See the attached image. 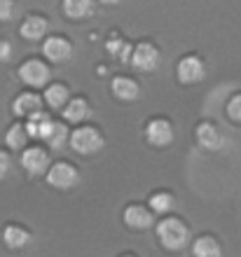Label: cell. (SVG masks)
Returning a JSON list of instances; mask_svg holds the SVG:
<instances>
[{
	"label": "cell",
	"mask_w": 241,
	"mask_h": 257,
	"mask_svg": "<svg viewBox=\"0 0 241 257\" xmlns=\"http://www.w3.org/2000/svg\"><path fill=\"white\" fill-rule=\"evenodd\" d=\"M47 183L54 190H73L75 185L80 183V171L75 169L70 162H56L52 164V169L47 171Z\"/></svg>",
	"instance_id": "8992f818"
},
{
	"label": "cell",
	"mask_w": 241,
	"mask_h": 257,
	"mask_svg": "<svg viewBox=\"0 0 241 257\" xmlns=\"http://www.w3.org/2000/svg\"><path fill=\"white\" fill-rule=\"evenodd\" d=\"M3 243L10 248V250H21L31 243V231L19 227V224H7L3 229Z\"/></svg>",
	"instance_id": "d6986e66"
},
{
	"label": "cell",
	"mask_w": 241,
	"mask_h": 257,
	"mask_svg": "<svg viewBox=\"0 0 241 257\" xmlns=\"http://www.w3.org/2000/svg\"><path fill=\"white\" fill-rule=\"evenodd\" d=\"M106 52L120 63H131V54H134V45L124 40L120 33H113L106 40Z\"/></svg>",
	"instance_id": "ac0fdd59"
},
{
	"label": "cell",
	"mask_w": 241,
	"mask_h": 257,
	"mask_svg": "<svg viewBox=\"0 0 241 257\" xmlns=\"http://www.w3.org/2000/svg\"><path fill=\"white\" fill-rule=\"evenodd\" d=\"M19 80L31 89H47L52 84V68L42 59H26L19 66Z\"/></svg>",
	"instance_id": "3957f363"
},
{
	"label": "cell",
	"mask_w": 241,
	"mask_h": 257,
	"mask_svg": "<svg viewBox=\"0 0 241 257\" xmlns=\"http://www.w3.org/2000/svg\"><path fill=\"white\" fill-rule=\"evenodd\" d=\"M122 217H124V224H127L129 229H136V231H145L154 224L152 208H145L141 203H129Z\"/></svg>",
	"instance_id": "8fae6325"
},
{
	"label": "cell",
	"mask_w": 241,
	"mask_h": 257,
	"mask_svg": "<svg viewBox=\"0 0 241 257\" xmlns=\"http://www.w3.org/2000/svg\"><path fill=\"white\" fill-rule=\"evenodd\" d=\"M42 143L52 150H61L63 145L70 143V131H68V124L66 122H56L54 119L52 126L47 128V134L42 136Z\"/></svg>",
	"instance_id": "ffe728a7"
},
{
	"label": "cell",
	"mask_w": 241,
	"mask_h": 257,
	"mask_svg": "<svg viewBox=\"0 0 241 257\" xmlns=\"http://www.w3.org/2000/svg\"><path fill=\"white\" fill-rule=\"evenodd\" d=\"M61 10L70 21H87L96 10V0H61Z\"/></svg>",
	"instance_id": "2e32d148"
},
{
	"label": "cell",
	"mask_w": 241,
	"mask_h": 257,
	"mask_svg": "<svg viewBox=\"0 0 241 257\" xmlns=\"http://www.w3.org/2000/svg\"><path fill=\"white\" fill-rule=\"evenodd\" d=\"M42 56L49 63H68L73 59V42L66 35H47L42 42Z\"/></svg>",
	"instance_id": "ba28073f"
},
{
	"label": "cell",
	"mask_w": 241,
	"mask_h": 257,
	"mask_svg": "<svg viewBox=\"0 0 241 257\" xmlns=\"http://www.w3.org/2000/svg\"><path fill=\"white\" fill-rule=\"evenodd\" d=\"M68 145H70V148H73V152H77V155L92 157V155H96V152H101V150H103L106 138H103V134H101L99 126H92V124H80L77 128H73V131H70V143H68Z\"/></svg>",
	"instance_id": "7a4b0ae2"
},
{
	"label": "cell",
	"mask_w": 241,
	"mask_h": 257,
	"mask_svg": "<svg viewBox=\"0 0 241 257\" xmlns=\"http://www.w3.org/2000/svg\"><path fill=\"white\" fill-rule=\"evenodd\" d=\"M19 164L31 178H40L47 176V171L52 169V157H49V152L45 148L33 145V148H26L21 152Z\"/></svg>",
	"instance_id": "5b68a950"
},
{
	"label": "cell",
	"mask_w": 241,
	"mask_h": 257,
	"mask_svg": "<svg viewBox=\"0 0 241 257\" xmlns=\"http://www.w3.org/2000/svg\"><path fill=\"white\" fill-rule=\"evenodd\" d=\"M52 122H54V119H52V115H49L47 110H40V112H35L33 117L24 119L28 136H31L33 141H42V136L47 134V128L52 126Z\"/></svg>",
	"instance_id": "44dd1931"
},
{
	"label": "cell",
	"mask_w": 241,
	"mask_h": 257,
	"mask_svg": "<svg viewBox=\"0 0 241 257\" xmlns=\"http://www.w3.org/2000/svg\"><path fill=\"white\" fill-rule=\"evenodd\" d=\"M227 117L232 122L241 124V94H234L227 101Z\"/></svg>",
	"instance_id": "484cf974"
},
{
	"label": "cell",
	"mask_w": 241,
	"mask_h": 257,
	"mask_svg": "<svg viewBox=\"0 0 241 257\" xmlns=\"http://www.w3.org/2000/svg\"><path fill=\"white\" fill-rule=\"evenodd\" d=\"M194 136H197V143H199L204 150H208V152L220 150L222 143H225V136H222V131L215 126L213 122H199V124H197V131H194Z\"/></svg>",
	"instance_id": "5bb4252c"
},
{
	"label": "cell",
	"mask_w": 241,
	"mask_h": 257,
	"mask_svg": "<svg viewBox=\"0 0 241 257\" xmlns=\"http://www.w3.org/2000/svg\"><path fill=\"white\" fill-rule=\"evenodd\" d=\"M42 103H45V98H42L40 94L24 91V94H19L12 101V112H14V117H19V119H28V117H33L35 112H40Z\"/></svg>",
	"instance_id": "7c38bea8"
},
{
	"label": "cell",
	"mask_w": 241,
	"mask_h": 257,
	"mask_svg": "<svg viewBox=\"0 0 241 257\" xmlns=\"http://www.w3.org/2000/svg\"><path fill=\"white\" fill-rule=\"evenodd\" d=\"M19 35L26 42H45L49 35V21L42 14H26L19 24Z\"/></svg>",
	"instance_id": "30bf717a"
},
{
	"label": "cell",
	"mask_w": 241,
	"mask_h": 257,
	"mask_svg": "<svg viewBox=\"0 0 241 257\" xmlns=\"http://www.w3.org/2000/svg\"><path fill=\"white\" fill-rule=\"evenodd\" d=\"M12 56H14L12 42H10V40H0V63L12 61Z\"/></svg>",
	"instance_id": "83f0119b"
},
{
	"label": "cell",
	"mask_w": 241,
	"mask_h": 257,
	"mask_svg": "<svg viewBox=\"0 0 241 257\" xmlns=\"http://www.w3.org/2000/svg\"><path fill=\"white\" fill-rule=\"evenodd\" d=\"M154 231H157L159 243L171 252L183 250V248H188V243H190V229L181 217L167 215L164 220H159V222L154 224Z\"/></svg>",
	"instance_id": "6da1fadb"
},
{
	"label": "cell",
	"mask_w": 241,
	"mask_h": 257,
	"mask_svg": "<svg viewBox=\"0 0 241 257\" xmlns=\"http://www.w3.org/2000/svg\"><path fill=\"white\" fill-rule=\"evenodd\" d=\"M42 98H45V105L52 110H63L68 105V101L73 98L70 96V89L63 82H52L45 91H42Z\"/></svg>",
	"instance_id": "e0dca14e"
},
{
	"label": "cell",
	"mask_w": 241,
	"mask_h": 257,
	"mask_svg": "<svg viewBox=\"0 0 241 257\" xmlns=\"http://www.w3.org/2000/svg\"><path fill=\"white\" fill-rule=\"evenodd\" d=\"M129 66L138 70V73H154L162 66V52L159 47L150 40H143L134 45V54H131V63Z\"/></svg>",
	"instance_id": "277c9868"
},
{
	"label": "cell",
	"mask_w": 241,
	"mask_h": 257,
	"mask_svg": "<svg viewBox=\"0 0 241 257\" xmlns=\"http://www.w3.org/2000/svg\"><path fill=\"white\" fill-rule=\"evenodd\" d=\"M120 257H136V255H120Z\"/></svg>",
	"instance_id": "f546056e"
},
{
	"label": "cell",
	"mask_w": 241,
	"mask_h": 257,
	"mask_svg": "<svg viewBox=\"0 0 241 257\" xmlns=\"http://www.w3.org/2000/svg\"><path fill=\"white\" fill-rule=\"evenodd\" d=\"M145 141L152 148H169L174 143V124L167 117H154L145 124Z\"/></svg>",
	"instance_id": "9c48e42d"
},
{
	"label": "cell",
	"mask_w": 241,
	"mask_h": 257,
	"mask_svg": "<svg viewBox=\"0 0 241 257\" xmlns=\"http://www.w3.org/2000/svg\"><path fill=\"white\" fill-rule=\"evenodd\" d=\"M192 255L194 257H222V248L218 243V238L204 234V236H197L192 241Z\"/></svg>",
	"instance_id": "603a6c76"
},
{
	"label": "cell",
	"mask_w": 241,
	"mask_h": 257,
	"mask_svg": "<svg viewBox=\"0 0 241 257\" xmlns=\"http://www.w3.org/2000/svg\"><path fill=\"white\" fill-rule=\"evenodd\" d=\"M147 206L152 208L154 215H169L176 206V199L171 192H154V194H150V199H147Z\"/></svg>",
	"instance_id": "cb8c5ba5"
},
{
	"label": "cell",
	"mask_w": 241,
	"mask_h": 257,
	"mask_svg": "<svg viewBox=\"0 0 241 257\" xmlns=\"http://www.w3.org/2000/svg\"><path fill=\"white\" fill-rule=\"evenodd\" d=\"M61 115H63V122L66 124H77V126H80V124L92 115V105H89V101L85 96H73V98L68 101L66 108L61 110Z\"/></svg>",
	"instance_id": "9a60e30c"
},
{
	"label": "cell",
	"mask_w": 241,
	"mask_h": 257,
	"mask_svg": "<svg viewBox=\"0 0 241 257\" xmlns=\"http://www.w3.org/2000/svg\"><path fill=\"white\" fill-rule=\"evenodd\" d=\"M96 3H101V5H106V7H115V5H120L122 0H96Z\"/></svg>",
	"instance_id": "f1b7e54d"
},
{
	"label": "cell",
	"mask_w": 241,
	"mask_h": 257,
	"mask_svg": "<svg viewBox=\"0 0 241 257\" xmlns=\"http://www.w3.org/2000/svg\"><path fill=\"white\" fill-rule=\"evenodd\" d=\"M176 77L181 84H199L206 77V63L197 54H185L176 66Z\"/></svg>",
	"instance_id": "52a82bcc"
},
{
	"label": "cell",
	"mask_w": 241,
	"mask_h": 257,
	"mask_svg": "<svg viewBox=\"0 0 241 257\" xmlns=\"http://www.w3.org/2000/svg\"><path fill=\"white\" fill-rule=\"evenodd\" d=\"M17 0H0V21H12L17 17Z\"/></svg>",
	"instance_id": "d4e9b609"
},
{
	"label": "cell",
	"mask_w": 241,
	"mask_h": 257,
	"mask_svg": "<svg viewBox=\"0 0 241 257\" xmlns=\"http://www.w3.org/2000/svg\"><path fill=\"white\" fill-rule=\"evenodd\" d=\"M10 173H12V155L0 150V180H5Z\"/></svg>",
	"instance_id": "4316f807"
},
{
	"label": "cell",
	"mask_w": 241,
	"mask_h": 257,
	"mask_svg": "<svg viewBox=\"0 0 241 257\" xmlns=\"http://www.w3.org/2000/svg\"><path fill=\"white\" fill-rule=\"evenodd\" d=\"M28 141H31V136L26 131V124L21 122H14L12 126L5 131V145L14 152H24L28 148Z\"/></svg>",
	"instance_id": "7402d4cb"
},
{
	"label": "cell",
	"mask_w": 241,
	"mask_h": 257,
	"mask_svg": "<svg viewBox=\"0 0 241 257\" xmlns=\"http://www.w3.org/2000/svg\"><path fill=\"white\" fill-rule=\"evenodd\" d=\"M110 91L117 101L131 103L141 98V84L134 80V77H127V75H117L110 80Z\"/></svg>",
	"instance_id": "4fadbf2b"
}]
</instances>
